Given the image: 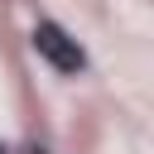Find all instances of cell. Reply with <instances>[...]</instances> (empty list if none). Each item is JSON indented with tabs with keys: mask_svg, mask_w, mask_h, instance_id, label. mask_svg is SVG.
<instances>
[{
	"mask_svg": "<svg viewBox=\"0 0 154 154\" xmlns=\"http://www.w3.org/2000/svg\"><path fill=\"white\" fill-rule=\"evenodd\" d=\"M34 53L48 63V67H58V72H82L87 67V53L77 48V38H67V29H58V24H34Z\"/></svg>",
	"mask_w": 154,
	"mask_h": 154,
	"instance_id": "1",
	"label": "cell"
},
{
	"mask_svg": "<svg viewBox=\"0 0 154 154\" xmlns=\"http://www.w3.org/2000/svg\"><path fill=\"white\" fill-rule=\"evenodd\" d=\"M0 154H10V149H5V144H0Z\"/></svg>",
	"mask_w": 154,
	"mask_h": 154,
	"instance_id": "2",
	"label": "cell"
}]
</instances>
